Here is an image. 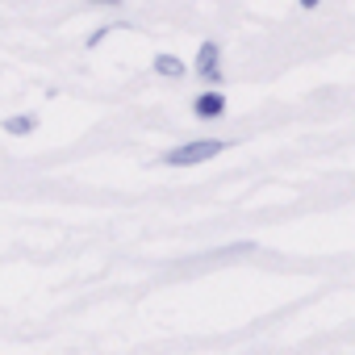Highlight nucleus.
<instances>
[{"label": "nucleus", "mask_w": 355, "mask_h": 355, "mask_svg": "<svg viewBox=\"0 0 355 355\" xmlns=\"http://www.w3.org/2000/svg\"><path fill=\"white\" fill-rule=\"evenodd\" d=\"M222 150H226L222 138H197V142H184V146L167 150L163 163H167V167H197V163H209V159L222 155Z\"/></svg>", "instance_id": "1"}, {"label": "nucleus", "mask_w": 355, "mask_h": 355, "mask_svg": "<svg viewBox=\"0 0 355 355\" xmlns=\"http://www.w3.org/2000/svg\"><path fill=\"white\" fill-rule=\"evenodd\" d=\"M197 76L209 80V84H222V51H218V42H201V51H197Z\"/></svg>", "instance_id": "2"}, {"label": "nucleus", "mask_w": 355, "mask_h": 355, "mask_svg": "<svg viewBox=\"0 0 355 355\" xmlns=\"http://www.w3.org/2000/svg\"><path fill=\"white\" fill-rule=\"evenodd\" d=\"M193 113L205 117V121H209V117H222V113H226V96H222V92H201V96L193 101Z\"/></svg>", "instance_id": "3"}, {"label": "nucleus", "mask_w": 355, "mask_h": 355, "mask_svg": "<svg viewBox=\"0 0 355 355\" xmlns=\"http://www.w3.org/2000/svg\"><path fill=\"white\" fill-rule=\"evenodd\" d=\"M34 125H38V117H30V113H17V117H9V121H5V130H9L13 138H26V134H34Z\"/></svg>", "instance_id": "4"}, {"label": "nucleus", "mask_w": 355, "mask_h": 355, "mask_svg": "<svg viewBox=\"0 0 355 355\" xmlns=\"http://www.w3.org/2000/svg\"><path fill=\"white\" fill-rule=\"evenodd\" d=\"M155 71H159V76H171V80H175V76H184V63L175 59V55H155Z\"/></svg>", "instance_id": "5"}, {"label": "nucleus", "mask_w": 355, "mask_h": 355, "mask_svg": "<svg viewBox=\"0 0 355 355\" xmlns=\"http://www.w3.org/2000/svg\"><path fill=\"white\" fill-rule=\"evenodd\" d=\"M301 9H318V0H301Z\"/></svg>", "instance_id": "6"}, {"label": "nucleus", "mask_w": 355, "mask_h": 355, "mask_svg": "<svg viewBox=\"0 0 355 355\" xmlns=\"http://www.w3.org/2000/svg\"><path fill=\"white\" fill-rule=\"evenodd\" d=\"M105 5H117V0H105Z\"/></svg>", "instance_id": "7"}]
</instances>
